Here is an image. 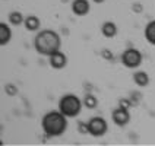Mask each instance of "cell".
<instances>
[{
	"label": "cell",
	"mask_w": 155,
	"mask_h": 146,
	"mask_svg": "<svg viewBox=\"0 0 155 146\" xmlns=\"http://www.w3.org/2000/svg\"><path fill=\"white\" fill-rule=\"evenodd\" d=\"M133 80H135V83L139 86V88H145V86L149 85V76H148L147 72H136L135 75H133Z\"/></svg>",
	"instance_id": "11"
},
{
	"label": "cell",
	"mask_w": 155,
	"mask_h": 146,
	"mask_svg": "<svg viewBox=\"0 0 155 146\" xmlns=\"http://www.w3.org/2000/svg\"><path fill=\"white\" fill-rule=\"evenodd\" d=\"M111 118L116 126L119 127H124L130 121V112L126 107H117L111 114Z\"/></svg>",
	"instance_id": "6"
},
{
	"label": "cell",
	"mask_w": 155,
	"mask_h": 146,
	"mask_svg": "<svg viewBox=\"0 0 155 146\" xmlns=\"http://www.w3.org/2000/svg\"><path fill=\"white\" fill-rule=\"evenodd\" d=\"M12 38V29L10 24H0V45H6Z\"/></svg>",
	"instance_id": "9"
},
{
	"label": "cell",
	"mask_w": 155,
	"mask_h": 146,
	"mask_svg": "<svg viewBox=\"0 0 155 146\" xmlns=\"http://www.w3.org/2000/svg\"><path fill=\"white\" fill-rule=\"evenodd\" d=\"M94 2H95V3H103L104 0H94Z\"/></svg>",
	"instance_id": "17"
},
{
	"label": "cell",
	"mask_w": 155,
	"mask_h": 146,
	"mask_svg": "<svg viewBox=\"0 0 155 146\" xmlns=\"http://www.w3.org/2000/svg\"><path fill=\"white\" fill-rule=\"evenodd\" d=\"M142 53L138 48H127L121 54V63L124 64V67L127 69H136L142 64Z\"/></svg>",
	"instance_id": "4"
},
{
	"label": "cell",
	"mask_w": 155,
	"mask_h": 146,
	"mask_svg": "<svg viewBox=\"0 0 155 146\" xmlns=\"http://www.w3.org/2000/svg\"><path fill=\"white\" fill-rule=\"evenodd\" d=\"M48 61H50V66H51L53 69L60 70L68 64V57H66L64 53H61L60 50H59V51L53 53L51 56L48 57Z\"/></svg>",
	"instance_id": "7"
},
{
	"label": "cell",
	"mask_w": 155,
	"mask_h": 146,
	"mask_svg": "<svg viewBox=\"0 0 155 146\" xmlns=\"http://www.w3.org/2000/svg\"><path fill=\"white\" fill-rule=\"evenodd\" d=\"M101 32L105 38H114L119 32V28L114 22H104L101 26Z\"/></svg>",
	"instance_id": "10"
},
{
	"label": "cell",
	"mask_w": 155,
	"mask_h": 146,
	"mask_svg": "<svg viewBox=\"0 0 155 146\" xmlns=\"http://www.w3.org/2000/svg\"><path fill=\"white\" fill-rule=\"evenodd\" d=\"M82 105H84V101L79 96H76L75 94H66L63 95L59 101V110L68 118H73V117H78L81 114Z\"/></svg>",
	"instance_id": "3"
},
{
	"label": "cell",
	"mask_w": 155,
	"mask_h": 146,
	"mask_svg": "<svg viewBox=\"0 0 155 146\" xmlns=\"http://www.w3.org/2000/svg\"><path fill=\"white\" fill-rule=\"evenodd\" d=\"M82 101H84V105H85L86 108H89V110H92V108H95L98 105V99L95 98V95H91V94L85 95Z\"/></svg>",
	"instance_id": "15"
},
{
	"label": "cell",
	"mask_w": 155,
	"mask_h": 146,
	"mask_svg": "<svg viewBox=\"0 0 155 146\" xmlns=\"http://www.w3.org/2000/svg\"><path fill=\"white\" fill-rule=\"evenodd\" d=\"M43 131L48 138H57L61 136L68 129V117L59 110V111H48L44 114L41 120Z\"/></svg>",
	"instance_id": "2"
},
{
	"label": "cell",
	"mask_w": 155,
	"mask_h": 146,
	"mask_svg": "<svg viewBox=\"0 0 155 146\" xmlns=\"http://www.w3.org/2000/svg\"><path fill=\"white\" fill-rule=\"evenodd\" d=\"M25 28L28 31H37L38 28H40V19L34 15H31V16H26L25 18Z\"/></svg>",
	"instance_id": "13"
},
{
	"label": "cell",
	"mask_w": 155,
	"mask_h": 146,
	"mask_svg": "<svg viewBox=\"0 0 155 146\" xmlns=\"http://www.w3.org/2000/svg\"><path fill=\"white\" fill-rule=\"evenodd\" d=\"M78 129H79L81 133H89L88 131V123H79V127Z\"/></svg>",
	"instance_id": "16"
},
{
	"label": "cell",
	"mask_w": 155,
	"mask_h": 146,
	"mask_svg": "<svg viewBox=\"0 0 155 146\" xmlns=\"http://www.w3.org/2000/svg\"><path fill=\"white\" fill-rule=\"evenodd\" d=\"M145 40L151 45H155V19L148 22V25L145 26Z\"/></svg>",
	"instance_id": "12"
},
{
	"label": "cell",
	"mask_w": 155,
	"mask_h": 146,
	"mask_svg": "<svg viewBox=\"0 0 155 146\" xmlns=\"http://www.w3.org/2000/svg\"><path fill=\"white\" fill-rule=\"evenodd\" d=\"M107 130H108V126H107V120L103 118V117H100V115H97V117H92L91 120L88 121V135H91V136H95V138H100V136H103L107 133Z\"/></svg>",
	"instance_id": "5"
},
{
	"label": "cell",
	"mask_w": 155,
	"mask_h": 146,
	"mask_svg": "<svg viewBox=\"0 0 155 146\" xmlns=\"http://www.w3.org/2000/svg\"><path fill=\"white\" fill-rule=\"evenodd\" d=\"M61 47V38L53 29H43L40 31L34 40V48L38 54L50 57L53 53L59 51Z\"/></svg>",
	"instance_id": "1"
},
{
	"label": "cell",
	"mask_w": 155,
	"mask_h": 146,
	"mask_svg": "<svg viewBox=\"0 0 155 146\" xmlns=\"http://www.w3.org/2000/svg\"><path fill=\"white\" fill-rule=\"evenodd\" d=\"M89 2L88 0H73L72 2V12L76 16H85L89 13Z\"/></svg>",
	"instance_id": "8"
},
{
	"label": "cell",
	"mask_w": 155,
	"mask_h": 146,
	"mask_svg": "<svg viewBox=\"0 0 155 146\" xmlns=\"http://www.w3.org/2000/svg\"><path fill=\"white\" fill-rule=\"evenodd\" d=\"M24 22H25V18H24V15L21 12H10L9 13V24L10 25L18 26L21 24H24Z\"/></svg>",
	"instance_id": "14"
}]
</instances>
